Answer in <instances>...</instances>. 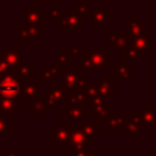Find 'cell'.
Instances as JSON below:
<instances>
[{"label":"cell","instance_id":"1","mask_svg":"<svg viewBox=\"0 0 156 156\" xmlns=\"http://www.w3.org/2000/svg\"><path fill=\"white\" fill-rule=\"evenodd\" d=\"M78 66L83 71L89 72H106L107 67L112 66V55L107 54L105 49L91 50L88 54H84L78 61Z\"/></svg>","mask_w":156,"mask_h":156},{"label":"cell","instance_id":"2","mask_svg":"<svg viewBox=\"0 0 156 156\" xmlns=\"http://www.w3.org/2000/svg\"><path fill=\"white\" fill-rule=\"evenodd\" d=\"M60 78V83L63 85L66 91L84 90L90 83V78L84 74V71L79 66H68L66 71H62Z\"/></svg>","mask_w":156,"mask_h":156},{"label":"cell","instance_id":"3","mask_svg":"<svg viewBox=\"0 0 156 156\" xmlns=\"http://www.w3.org/2000/svg\"><path fill=\"white\" fill-rule=\"evenodd\" d=\"M43 95L46 105V111H55L58 105H66L67 91L58 80H51L50 85L45 88Z\"/></svg>","mask_w":156,"mask_h":156},{"label":"cell","instance_id":"4","mask_svg":"<svg viewBox=\"0 0 156 156\" xmlns=\"http://www.w3.org/2000/svg\"><path fill=\"white\" fill-rule=\"evenodd\" d=\"M62 33H78L84 27V18L73 10H63L60 18L55 22Z\"/></svg>","mask_w":156,"mask_h":156},{"label":"cell","instance_id":"5","mask_svg":"<svg viewBox=\"0 0 156 156\" xmlns=\"http://www.w3.org/2000/svg\"><path fill=\"white\" fill-rule=\"evenodd\" d=\"M22 87L23 83L15 76L12 71L7 74L0 76V96L18 100L20 94L22 91Z\"/></svg>","mask_w":156,"mask_h":156},{"label":"cell","instance_id":"6","mask_svg":"<svg viewBox=\"0 0 156 156\" xmlns=\"http://www.w3.org/2000/svg\"><path fill=\"white\" fill-rule=\"evenodd\" d=\"M111 78L117 84L122 82L133 83L134 82V66L129 65V62H127L123 58L118 60L116 65L111 66Z\"/></svg>","mask_w":156,"mask_h":156},{"label":"cell","instance_id":"7","mask_svg":"<svg viewBox=\"0 0 156 156\" xmlns=\"http://www.w3.org/2000/svg\"><path fill=\"white\" fill-rule=\"evenodd\" d=\"M89 26L91 28H105L108 22L112 21V11L107 10L106 5H95L89 13Z\"/></svg>","mask_w":156,"mask_h":156},{"label":"cell","instance_id":"8","mask_svg":"<svg viewBox=\"0 0 156 156\" xmlns=\"http://www.w3.org/2000/svg\"><path fill=\"white\" fill-rule=\"evenodd\" d=\"M68 141V123L65 121H57L54 127L50 128V143L56 145L55 149L62 151L67 149Z\"/></svg>","mask_w":156,"mask_h":156},{"label":"cell","instance_id":"9","mask_svg":"<svg viewBox=\"0 0 156 156\" xmlns=\"http://www.w3.org/2000/svg\"><path fill=\"white\" fill-rule=\"evenodd\" d=\"M46 21V11L40 10L39 5H29L27 10L22 13V27H28L32 24L44 23Z\"/></svg>","mask_w":156,"mask_h":156},{"label":"cell","instance_id":"10","mask_svg":"<svg viewBox=\"0 0 156 156\" xmlns=\"http://www.w3.org/2000/svg\"><path fill=\"white\" fill-rule=\"evenodd\" d=\"M105 41L106 44H110L113 50L117 51L118 55H122V52L128 48L130 37L124 32H107L105 34Z\"/></svg>","mask_w":156,"mask_h":156},{"label":"cell","instance_id":"11","mask_svg":"<svg viewBox=\"0 0 156 156\" xmlns=\"http://www.w3.org/2000/svg\"><path fill=\"white\" fill-rule=\"evenodd\" d=\"M78 128L80 129V132L83 133V135L87 138V140L89 141V144H94L100 136H101V127H100V122L98 119H91L88 122H79L78 123Z\"/></svg>","mask_w":156,"mask_h":156},{"label":"cell","instance_id":"12","mask_svg":"<svg viewBox=\"0 0 156 156\" xmlns=\"http://www.w3.org/2000/svg\"><path fill=\"white\" fill-rule=\"evenodd\" d=\"M67 149L76 150V149H83L89 150L90 144L87 140V138L83 135L80 129L78 127H68V141H67Z\"/></svg>","mask_w":156,"mask_h":156},{"label":"cell","instance_id":"13","mask_svg":"<svg viewBox=\"0 0 156 156\" xmlns=\"http://www.w3.org/2000/svg\"><path fill=\"white\" fill-rule=\"evenodd\" d=\"M134 112L139 116L141 123L146 127L155 128L156 127V105L154 104H141L139 105L138 110Z\"/></svg>","mask_w":156,"mask_h":156},{"label":"cell","instance_id":"14","mask_svg":"<svg viewBox=\"0 0 156 156\" xmlns=\"http://www.w3.org/2000/svg\"><path fill=\"white\" fill-rule=\"evenodd\" d=\"M129 45H132L140 55H150L151 54V33L145 32L141 35L130 38Z\"/></svg>","mask_w":156,"mask_h":156},{"label":"cell","instance_id":"15","mask_svg":"<svg viewBox=\"0 0 156 156\" xmlns=\"http://www.w3.org/2000/svg\"><path fill=\"white\" fill-rule=\"evenodd\" d=\"M98 84H99V95L102 96L105 100L112 99V96L118 93V84L113 82L111 77H106V76L100 77Z\"/></svg>","mask_w":156,"mask_h":156},{"label":"cell","instance_id":"16","mask_svg":"<svg viewBox=\"0 0 156 156\" xmlns=\"http://www.w3.org/2000/svg\"><path fill=\"white\" fill-rule=\"evenodd\" d=\"M129 115H110L106 122V132L107 133H124V128L127 124Z\"/></svg>","mask_w":156,"mask_h":156},{"label":"cell","instance_id":"17","mask_svg":"<svg viewBox=\"0 0 156 156\" xmlns=\"http://www.w3.org/2000/svg\"><path fill=\"white\" fill-rule=\"evenodd\" d=\"M144 132H145V126L141 123L139 116L133 111V115H130L128 117V121H127V124L124 128V133H127L130 139H138L140 136V134Z\"/></svg>","mask_w":156,"mask_h":156},{"label":"cell","instance_id":"18","mask_svg":"<svg viewBox=\"0 0 156 156\" xmlns=\"http://www.w3.org/2000/svg\"><path fill=\"white\" fill-rule=\"evenodd\" d=\"M122 32L127 33L130 38L133 37H138L141 35L146 32L145 29V23L140 20L139 16H128V21H127V26L122 28Z\"/></svg>","mask_w":156,"mask_h":156},{"label":"cell","instance_id":"19","mask_svg":"<svg viewBox=\"0 0 156 156\" xmlns=\"http://www.w3.org/2000/svg\"><path fill=\"white\" fill-rule=\"evenodd\" d=\"M12 72L22 83L34 82V67L30 66L29 62L24 58L21 61V63L16 68L12 69Z\"/></svg>","mask_w":156,"mask_h":156},{"label":"cell","instance_id":"20","mask_svg":"<svg viewBox=\"0 0 156 156\" xmlns=\"http://www.w3.org/2000/svg\"><path fill=\"white\" fill-rule=\"evenodd\" d=\"M0 56L9 65V67L13 69L23 60V50L22 49H2L0 50Z\"/></svg>","mask_w":156,"mask_h":156},{"label":"cell","instance_id":"21","mask_svg":"<svg viewBox=\"0 0 156 156\" xmlns=\"http://www.w3.org/2000/svg\"><path fill=\"white\" fill-rule=\"evenodd\" d=\"M111 110H112V105L107 102L102 105H89L87 110V116H91L99 122H105L110 116Z\"/></svg>","mask_w":156,"mask_h":156},{"label":"cell","instance_id":"22","mask_svg":"<svg viewBox=\"0 0 156 156\" xmlns=\"http://www.w3.org/2000/svg\"><path fill=\"white\" fill-rule=\"evenodd\" d=\"M90 100L85 95L84 90H73V91H67L66 95V105L67 106H80V107H87L89 106Z\"/></svg>","mask_w":156,"mask_h":156},{"label":"cell","instance_id":"23","mask_svg":"<svg viewBox=\"0 0 156 156\" xmlns=\"http://www.w3.org/2000/svg\"><path fill=\"white\" fill-rule=\"evenodd\" d=\"M46 113V105L44 100L43 93H40L37 98L28 100V115L32 117L37 116H45Z\"/></svg>","mask_w":156,"mask_h":156},{"label":"cell","instance_id":"24","mask_svg":"<svg viewBox=\"0 0 156 156\" xmlns=\"http://www.w3.org/2000/svg\"><path fill=\"white\" fill-rule=\"evenodd\" d=\"M62 73V69L56 66H39V84L51 80H57Z\"/></svg>","mask_w":156,"mask_h":156},{"label":"cell","instance_id":"25","mask_svg":"<svg viewBox=\"0 0 156 156\" xmlns=\"http://www.w3.org/2000/svg\"><path fill=\"white\" fill-rule=\"evenodd\" d=\"M61 115L67 118V122H82L87 116V110L80 106H67L61 111Z\"/></svg>","mask_w":156,"mask_h":156},{"label":"cell","instance_id":"26","mask_svg":"<svg viewBox=\"0 0 156 156\" xmlns=\"http://www.w3.org/2000/svg\"><path fill=\"white\" fill-rule=\"evenodd\" d=\"M0 115L1 116H17V100L11 98L0 96Z\"/></svg>","mask_w":156,"mask_h":156},{"label":"cell","instance_id":"27","mask_svg":"<svg viewBox=\"0 0 156 156\" xmlns=\"http://www.w3.org/2000/svg\"><path fill=\"white\" fill-rule=\"evenodd\" d=\"M40 94V84L38 82H29V83H23L22 91L20 94L21 100H30L37 98Z\"/></svg>","mask_w":156,"mask_h":156},{"label":"cell","instance_id":"28","mask_svg":"<svg viewBox=\"0 0 156 156\" xmlns=\"http://www.w3.org/2000/svg\"><path fill=\"white\" fill-rule=\"evenodd\" d=\"M69 60L79 61L84 55V44L83 43H68L67 48L65 49Z\"/></svg>","mask_w":156,"mask_h":156},{"label":"cell","instance_id":"29","mask_svg":"<svg viewBox=\"0 0 156 156\" xmlns=\"http://www.w3.org/2000/svg\"><path fill=\"white\" fill-rule=\"evenodd\" d=\"M73 11H77L83 18L88 17L90 13V0H78L77 4L73 5Z\"/></svg>","mask_w":156,"mask_h":156},{"label":"cell","instance_id":"30","mask_svg":"<svg viewBox=\"0 0 156 156\" xmlns=\"http://www.w3.org/2000/svg\"><path fill=\"white\" fill-rule=\"evenodd\" d=\"M62 11H63V10H62V5L55 2V4L50 5V9L46 11V17H49V20H50L51 22H56V21L60 18Z\"/></svg>","mask_w":156,"mask_h":156},{"label":"cell","instance_id":"31","mask_svg":"<svg viewBox=\"0 0 156 156\" xmlns=\"http://www.w3.org/2000/svg\"><path fill=\"white\" fill-rule=\"evenodd\" d=\"M17 34H18V38H17L18 44H33L34 43L33 37L28 33V30L24 27H18L17 28Z\"/></svg>","mask_w":156,"mask_h":156},{"label":"cell","instance_id":"32","mask_svg":"<svg viewBox=\"0 0 156 156\" xmlns=\"http://www.w3.org/2000/svg\"><path fill=\"white\" fill-rule=\"evenodd\" d=\"M55 54H56V65L55 66L62 69L63 67L67 66V63L69 61V57H68L65 49H56Z\"/></svg>","mask_w":156,"mask_h":156},{"label":"cell","instance_id":"33","mask_svg":"<svg viewBox=\"0 0 156 156\" xmlns=\"http://www.w3.org/2000/svg\"><path fill=\"white\" fill-rule=\"evenodd\" d=\"M12 132V122L0 115V138H6Z\"/></svg>","mask_w":156,"mask_h":156},{"label":"cell","instance_id":"34","mask_svg":"<svg viewBox=\"0 0 156 156\" xmlns=\"http://www.w3.org/2000/svg\"><path fill=\"white\" fill-rule=\"evenodd\" d=\"M121 56H123V60H126L127 62H129V61H138V60H140V54L132 46V45H128V48L122 52V55Z\"/></svg>","mask_w":156,"mask_h":156},{"label":"cell","instance_id":"35","mask_svg":"<svg viewBox=\"0 0 156 156\" xmlns=\"http://www.w3.org/2000/svg\"><path fill=\"white\" fill-rule=\"evenodd\" d=\"M24 28L28 30V33L35 40L40 34H43L45 32V22L44 23H38V24H32V26H28V27H24Z\"/></svg>","mask_w":156,"mask_h":156},{"label":"cell","instance_id":"36","mask_svg":"<svg viewBox=\"0 0 156 156\" xmlns=\"http://www.w3.org/2000/svg\"><path fill=\"white\" fill-rule=\"evenodd\" d=\"M84 93H85V95L88 96L89 100H91L95 96H99V84H98V82H90L85 87Z\"/></svg>","mask_w":156,"mask_h":156},{"label":"cell","instance_id":"37","mask_svg":"<svg viewBox=\"0 0 156 156\" xmlns=\"http://www.w3.org/2000/svg\"><path fill=\"white\" fill-rule=\"evenodd\" d=\"M12 69L9 67V65L4 61V58L0 56V76H2V74H7V73H10Z\"/></svg>","mask_w":156,"mask_h":156},{"label":"cell","instance_id":"38","mask_svg":"<svg viewBox=\"0 0 156 156\" xmlns=\"http://www.w3.org/2000/svg\"><path fill=\"white\" fill-rule=\"evenodd\" d=\"M106 101L107 100H105L102 96H95V98H93L91 100H90V102H89V105H102V104H106Z\"/></svg>","mask_w":156,"mask_h":156},{"label":"cell","instance_id":"39","mask_svg":"<svg viewBox=\"0 0 156 156\" xmlns=\"http://www.w3.org/2000/svg\"><path fill=\"white\" fill-rule=\"evenodd\" d=\"M71 156H88V150H83V149L72 150Z\"/></svg>","mask_w":156,"mask_h":156},{"label":"cell","instance_id":"40","mask_svg":"<svg viewBox=\"0 0 156 156\" xmlns=\"http://www.w3.org/2000/svg\"><path fill=\"white\" fill-rule=\"evenodd\" d=\"M5 156H23L17 149H7L5 152Z\"/></svg>","mask_w":156,"mask_h":156},{"label":"cell","instance_id":"41","mask_svg":"<svg viewBox=\"0 0 156 156\" xmlns=\"http://www.w3.org/2000/svg\"><path fill=\"white\" fill-rule=\"evenodd\" d=\"M62 155V151L57 150V149H51L48 154H45L44 156H61Z\"/></svg>","mask_w":156,"mask_h":156},{"label":"cell","instance_id":"42","mask_svg":"<svg viewBox=\"0 0 156 156\" xmlns=\"http://www.w3.org/2000/svg\"><path fill=\"white\" fill-rule=\"evenodd\" d=\"M55 2L56 0H39V6H50Z\"/></svg>","mask_w":156,"mask_h":156},{"label":"cell","instance_id":"43","mask_svg":"<svg viewBox=\"0 0 156 156\" xmlns=\"http://www.w3.org/2000/svg\"><path fill=\"white\" fill-rule=\"evenodd\" d=\"M61 156H71V154H66V155H61Z\"/></svg>","mask_w":156,"mask_h":156},{"label":"cell","instance_id":"44","mask_svg":"<svg viewBox=\"0 0 156 156\" xmlns=\"http://www.w3.org/2000/svg\"><path fill=\"white\" fill-rule=\"evenodd\" d=\"M99 156H106V155H105V154H102V152H101V154H100V155H99Z\"/></svg>","mask_w":156,"mask_h":156},{"label":"cell","instance_id":"45","mask_svg":"<svg viewBox=\"0 0 156 156\" xmlns=\"http://www.w3.org/2000/svg\"><path fill=\"white\" fill-rule=\"evenodd\" d=\"M0 156H5V154H0Z\"/></svg>","mask_w":156,"mask_h":156}]
</instances>
